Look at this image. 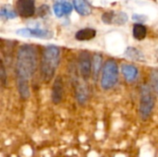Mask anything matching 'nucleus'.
<instances>
[{
	"label": "nucleus",
	"mask_w": 158,
	"mask_h": 157,
	"mask_svg": "<svg viewBox=\"0 0 158 157\" xmlns=\"http://www.w3.org/2000/svg\"><path fill=\"white\" fill-rule=\"evenodd\" d=\"M37 64V51L31 44L21 45L17 53L16 60V80L19 96L27 100L30 95L29 82L33 76Z\"/></svg>",
	"instance_id": "obj_1"
},
{
	"label": "nucleus",
	"mask_w": 158,
	"mask_h": 157,
	"mask_svg": "<svg viewBox=\"0 0 158 157\" xmlns=\"http://www.w3.org/2000/svg\"><path fill=\"white\" fill-rule=\"evenodd\" d=\"M60 60V49L53 44L46 46L43 52L40 65L42 79L44 82H49L54 77Z\"/></svg>",
	"instance_id": "obj_2"
},
{
	"label": "nucleus",
	"mask_w": 158,
	"mask_h": 157,
	"mask_svg": "<svg viewBox=\"0 0 158 157\" xmlns=\"http://www.w3.org/2000/svg\"><path fill=\"white\" fill-rule=\"evenodd\" d=\"M153 91L154 90H152V88L147 84H143L141 87L139 113L143 120H147L154 111L156 98Z\"/></svg>",
	"instance_id": "obj_3"
},
{
	"label": "nucleus",
	"mask_w": 158,
	"mask_h": 157,
	"mask_svg": "<svg viewBox=\"0 0 158 157\" xmlns=\"http://www.w3.org/2000/svg\"><path fill=\"white\" fill-rule=\"evenodd\" d=\"M118 80V67L115 60L108 59L104 64L101 77V86L104 90L114 88Z\"/></svg>",
	"instance_id": "obj_4"
},
{
	"label": "nucleus",
	"mask_w": 158,
	"mask_h": 157,
	"mask_svg": "<svg viewBox=\"0 0 158 157\" xmlns=\"http://www.w3.org/2000/svg\"><path fill=\"white\" fill-rule=\"evenodd\" d=\"M78 68L83 81H88L92 75V60L87 51H81L78 56Z\"/></svg>",
	"instance_id": "obj_5"
},
{
	"label": "nucleus",
	"mask_w": 158,
	"mask_h": 157,
	"mask_svg": "<svg viewBox=\"0 0 158 157\" xmlns=\"http://www.w3.org/2000/svg\"><path fill=\"white\" fill-rule=\"evenodd\" d=\"M16 10L23 18L32 17L35 13V2L34 0H17Z\"/></svg>",
	"instance_id": "obj_6"
},
{
	"label": "nucleus",
	"mask_w": 158,
	"mask_h": 157,
	"mask_svg": "<svg viewBox=\"0 0 158 157\" xmlns=\"http://www.w3.org/2000/svg\"><path fill=\"white\" fill-rule=\"evenodd\" d=\"M102 20L106 24H118L122 25L128 20V16L124 12L107 11L102 15Z\"/></svg>",
	"instance_id": "obj_7"
},
{
	"label": "nucleus",
	"mask_w": 158,
	"mask_h": 157,
	"mask_svg": "<svg viewBox=\"0 0 158 157\" xmlns=\"http://www.w3.org/2000/svg\"><path fill=\"white\" fill-rule=\"evenodd\" d=\"M17 34L25 37H35L42 39H49L53 34L48 30H43L39 28H24L17 31Z\"/></svg>",
	"instance_id": "obj_8"
},
{
	"label": "nucleus",
	"mask_w": 158,
	"mask_h": 157,
	"mask_svg": "<svg viewBox=\"0 0 158 157\" xmlns=\"http://www.w3.org/2000/svg\"><path fill=\"white\" fill-rule=\"evenodd\" d=\"M73 5L69 0H56L54 4L53 9L56 17L62 18L69 15L73 10Z\"/></svg>",
	"instance_id": "obj_9"
},
{
	"label": "nucleus",
	"mask_w": 158,
	"mask_h": 157,
	"mask_svg": "<svg viewBox=\"0 0 158 157\" xmlns=\"http://www.w3.org/2000/svg\"><path fill=\"white\" fill-rule=\"evenodd\" d=\"M64 96V84H63V81L61 77H57L53 84L52 87V94H51V98L54 104L57 105L59 104Z\"/></svg>",
	"instance_id": "obj_10"
},
{
	"label": "nucleus",
	"mask_w": 158,
	"mask_h": 157,
	"mask_svg": "<svg viewBox=\"0 0 158 157\" xmlns=\"http://www.w3.org/2000/svg\"><path fill=\"white\" fill-rule=\"evenodd\" d=\"M121 72L129 82L135 81L139 77V70L138 68L131 65V64H122L121 65Z\"/></svg>",
	"instance_id": "obj_11"
},
{
	"label": "nucleus",
	"mask_w": 158,
	"mask_h": 157,
	"mask_svg": "<svg viewBox=\"0 0 158 157\" xmlns=\"http://www.w3.org/2000/svg\"><path fill=\"white\" fill-rule=\"evenodd\" d=\"M73 6L81 16H88L92 13V7L87 0H73Z\"/></svg>",
	"instance_id": "obj_12"
},
{
	"label": "nucleus",
	"mask_w": 158,
	"mask_h": 157,
	"mask_svg": "<svg viewBox=\"0 0 158 157\" xmlns=\"http://www.w3.org/2000/svg\"><path fill=\"white\" fill-rule=\"evenodd\" d=\"M96 35V31L92 28H84L79 30L76 34L75 38L78 41H89L92 40L95 37Z\"/></svg>",
	"instance_id": "obj_13"
},
{
	"label": "nucleus",
	"mask_w": 158,
	"mask_h": 157,
	"mask_svg": "<svg viewBox=\"0 0 158 157\" xmlns=\"http://www.w3.org/2000/svg\"><path fill=\"white\" fill-rule=\"evenodd\" d=\"M75 94H76V99L80 105H84L89 97L88 93V89L84 84L78 83L75 89Z\"/></svg>",
	"instance_id": "obj_14"
},
{
	"label": "nucleus",
	"mask_w": 158,
	"mask_h": 157,
	"mask_svg": "<svg viewBox=\"0 0 158 157\" xmlns=\"http://www.w3.org/2000/svg\"><path fill=\"white\" fill-rule=\"evenodd\" d=\"M102 56L100 54H94L92 59V75L94 77V80H97L99 76V72L102 68Z\"/></svg>",
	"instance_id": "obj_15"
},
{
	"label": "nucleus",
	"mask_w": 158,
	"mask_h": 157,
	"mask_svg": "<svg viewBox=\"0 0 158 157\" xmlns=\"http://www.w3.org/2000/svg\"><path fill=\"white\" fill-rule=\"evenodd\" d=\"M132 34H133V37L136 40H139V41L143 40L146 37V35H147V29H146V27L143 24L136 23L133 26Z\"/></svg>",
	"instance_id": "obj_16"
},
{
	"label": "nucleus",
	"mask_w": 158,
	"mask_h": 157,
	"mask_svg": "<svg viewBox=\"0 0 158 157\" xmlns=\"http://www.w3.org/2000/svg\"><path fill=\"white\" fill-rule=\"evenodd\" d=\"M125 55L128 57H130L133 60H136V61H141V60H143V58H144L143 53L135 47H129L126 50Z\"/></svg>",
	"instance_id": "obj_17"
},
{
	"label": "nucleus",
	"mask_w": 158,
	"mask_h": 157,
	"mask_svg": "<svg viewBox=\"0 0 158 157\" xmlns=\"http://www.w3.org/2000/svg\"><path fill=\"white\" fill-rule=\"evenodd\" d=\"M0 15L6 19H12L18 16V12H16L10 6H2L0 9Z\"/></svg>",
	"instance_id": "obj_18"
},
{
	"label": "nucleus",
	"mask_w": 158,
	"mask_h": 157,
	"mask_svg": "<svg viewBox=\"0 0 158 157\" xmlns=\"http://www.w3.org/2000/svg\"><path fill=\"white\" fill-rule=\"evenodd\" d=\"M151 84L154 92L158 95V69H153L151 72Z\"/></svg>",
	"instance_id": "obj_19"
},
{
	"label": "nucleus",
	"mask_w": 158,
	"mask_h": 157,
	"mask_svg": "<svg viewBox=\"0 0 158 157\" xmlns=\"http://www.w3.org/2000/svg\"><path fill=\"white\" fill-rule=\"evenodd\" d=\"M0 79H1V84L2 86H6V73L5 69V65L3 60L1 61V72H0Z\"/></svg>",
	"instance_id": "obj_20"
},
{
	"label": "nucleus",
	"mask_w": 158,
	"mask_h": 157,
	"mask_svg": "<svg viewBox=\"0 0 158 157\" xmlns=\"http://www.w3.org/2000/svg\"><path fill=\"white\" fill-rule=\"evenodd\" d=\"M132 19H133V20H135V21H137L138 23H143V22L146 21L147 18H146L144 15H138V14H134V15L132 16Z\"/></svg>",
	"instance_id": "obj_21"
}]
</instances>
